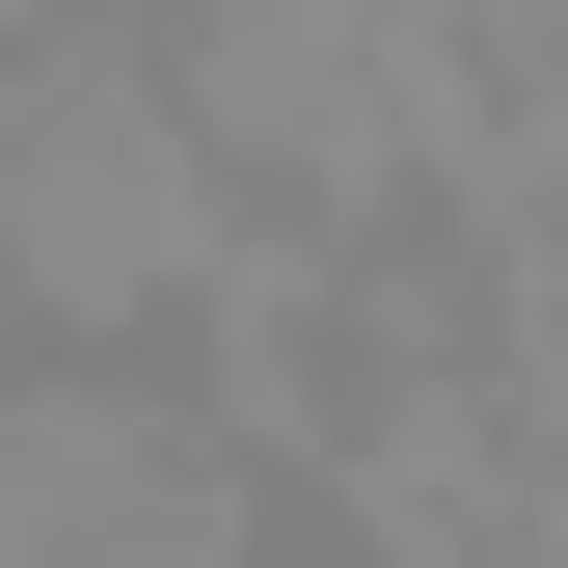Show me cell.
<instances>
[{"instance_id":"6da1fadb","label":"cell","mask_w":568,"mask_h":568,"mask_svg":"<svg viewBox=\"0 0 568 568\" xmlns=\"http://www.w3.org/2000/svg\"><path fill=\"white\" fill-rule=\"evenodd\" d=\"M217 271H244V190H217V135H190L163 28L28 54V109H0V325L28 352H163Z\"/></svg>"},{"instance_id":"7a4b0ae2","label":"cell","mask_w":568,"mask_h":568,"mask_svg":"<svg viewBox=\"0 0 568 568\" xmlns=\"http://www.w3.org/2000/svg\"><path fill=\"white\" fill-rule=\"evenodd\" d=\"M0 568H271V487L190 434V379L28 352L0 379Z\"/></svg>"},{"instance_id":"3957f363","label":"cell","mask_w":568,"mask_h":568,"mask_svg":"<svg viewBox=\"0 0 568 568\" xmlns=\"http://www.w3.org/2000/svg\"><path fill=\"white\" fill-rule=\"evenodd\" d=\"M82 28H135V0H0V54H82Z\"/></svg>"},{"instance_id":"277c9868","label":"cell","mask_w":568,"mask_h":568,"mask_svg":"<svg viewBox=\"0 0 568 568\" xmlns=\"http://www.w3.org/2000/svg\"><path fill=\"white\" fill-rule=\"evenodd\" d=\"M0 379H28V325H0Z\"/></svg>"}]
</instances>
